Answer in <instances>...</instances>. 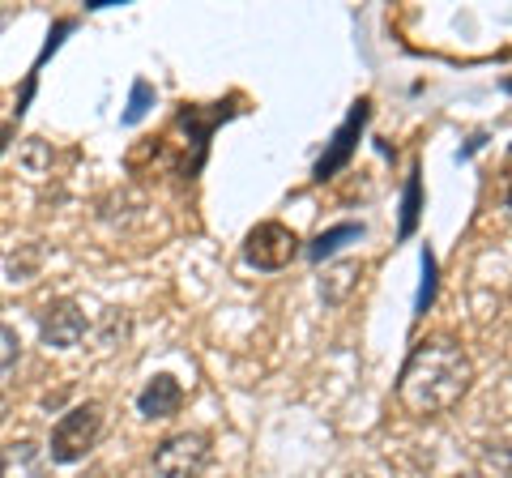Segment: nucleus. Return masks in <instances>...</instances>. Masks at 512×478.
<instances>
[{"label":"nucleus","instance_id":"f257e3e1","mask_svg":"<svg viewBox=\"0 0 512 478\" xmlns=\"http://www.w3.org/2000/svg\"><path fill=\"white\" fill-rule=\"evenodd\" d=\"M474 385V359L453 333H431V338L414 342V350L402 363L397 376V402L414 419H431V414L453 410Z\"/></svg>","mask_w":512,"mask_h":478},{"label":"nucleus","instance_id":"f03ea898","mask_svg":"<svg viewBox=\"0 0 512 478\" xmlns=\"http://www.w3.org/2000/svg\"><path fill=\"white\" fill-rule=\"evenodd\" d=\"M99 436H103V406L86 402V406H73L69 414H60V423L52 427L47 449H52V461L73 466V461L90 457V449L99 444Z\"/></svg>","mask_w":512,"mask_h":478},{"label":"nucleus","instance_id":"7ed1b4c3","mask_svg":"<svg viewBox=\"0 0 512 478\" xmlns=\"http://www.w3.org/2000/svg\"><path fill=\"white\" fill-rule=\"evenodd\" d=\"M214 461V444L205 432H175L154 449L158 478H201Z\"/></svg>","mask_w":512,"mask_h":478},{"label":"nucleus","instance_id":"20e7f679","mask_svg":"<svg viewBox=\"0 0 512 478\" xmlns=\"http://www.w3.org/2000/svg\"><path fill=\"white\" fill-rule=\"evenodd\" d=\"M299 257V235L286 222H256L244 235V261L252 269H286Z\"/></svg>","mask_w":512,"mask_h":478},{"label":"nucleus","instance_id":"39448f33","mask_svg":"<svg viewBox=\"0 0 512 478\" xmlns=\"http://www.w3.org/2000/svg\"><path fill=\"white\" fill-rule=\"evenodd\" d=\"M86 312L73 304V299H56V304H47L43 316H39V338L47 350H73V346H82L86 338Z\"/></svg>","mask_w":512,"mask_h":478},{"label":"nucleus","instance_id":"423d86ee","mask_svg":"<svg viewBox=\"0 0 512 478\" xmlns=\"http://www.w3.org/2000/svg\"><path fill=\"white\" fill-rule=\"evenodd\" d=\"M184 406V385L167 372H158L146 380V389L137 393V414L141 419H175Z\"/></svg>","mask_w":512,"mask_h":478},{"label":"nucleus","instance_id":"0eeeda50","mask_svg":"<svg viewBox=\"0 0 512 478\" xmlns=\"http://www.w3.org/2000/svg\"><path fill=\"white\" fill-rule=\"evenodd\" d=\"M0 478H47V449L35 440H13L0 453Z\"/></svg>","mask_w":512,"mask_h":478},{"label":"nucleus","instance_id":"6e6552de","mask_svg":"<svg viewBox=\"0 0 512 478\" xmlns=\"http://www.w3.org/2000/svg\"><path fill=\"white\" fill-rule=\"evenodd\" d=\"M18 163H22V171L30 175V180H43V175L52 171V146L39 141V137H26L18 146Z\"/></svg>","mask_w":512,"mask_h":478},{"label":"nucleus","instance_id":"1a4fd4ad","mask_svg":"<svg viewBox=\"0 0 512 478\" xmlns=\"http://www.w3.org/2000/svg\"><path fill=\"white\" fill-rule=\"evenodd\" d=\"M18 355H22L18 333H13L9 325H0V368H9V363H18Z\"/></svg>","mask_w":512,"mask_h":478},{"label":"nucleus","instance_id":"9d476101","mask_svg":"<svg viewBox=\"0 0 512 478\" xmlns=\"http://www.w3.org/2000/svg\"><path fill=\"white\" fill-rule=\"evenodd\" d=\"M146 103H150V86L146 82H137V90H133V107H128V124H133V120H141V116H146Z\"/></svg>","mask_w":512,"mask_h":478},{"label":"nucleus","instance_id":"9b49d317","mask_svg":"<svg viewBox=\"0 0 512 478\" xmlns=\"http://www.w3.org/2000/svg\"><path fill=\"white\" fill-rule=\"evenodd\" d=\"M13 137H18V129H13V124H5V120H0V154H5V150L13 146Z\"/></svg>","mask_w":512,"mask_h":478},{"label":"nucleus","instance_id":"f8f14e48","mask_svg":"<svg viewBox=\"0 0 512 478\" xmlns=\"http://www.w3.org/2000/svg\"><path fill=\"white\" fill-rule=\"evenodd\" d=\"M504 201H508V210H512V171H508V180H504Z\"/></svg>","mask_w":512,"mask_h":478},{"label":"nucleus","instance_id":"ddd939ff","mask_svg":"<svg viewBox=\"0 0 512 478\" xmlns=\"http://www.w3.org/2000/svg\"><path fill=\"white\" fill-rule=\"evenodd\" d=\"M5 419H9V397L0 393V423H5Z\"/></svg>","mask_w":512,"mask_h":478}]
</instances>
